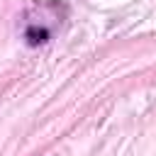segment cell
<instances>
[{"mask_svg":"<svg viewBox=\"0 0 156 156\" xmlns=\"http://www.w3.org/2000/svg\"><path fill=\"white\" fill-rule=\"evenodd\" d=\"M24 37H27V44L29 46H39V44L49 41V29H44V27H29L24 32Z\"/></svg>","mask_w":156,"mask_h":156,"instance_id":"cell-1","label":"cell"}]
</instances>
